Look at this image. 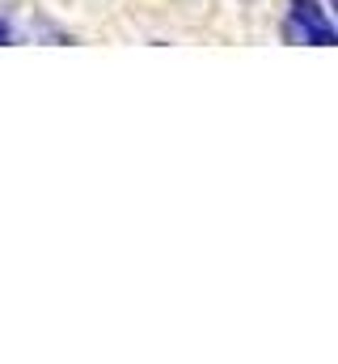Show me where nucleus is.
<instances>
[{"mask_svg":"<svg viewBox=\"0 0 338 364\" xmlns=\"http://www.w3.org/2000/svg\"><path fill=\"white\" fill-rule=\"evenodd\" d=\"M330 9H334V13H338V0H330Z\"/></svg>","mask_w":338,"mask_h":364,"instance_id":"7ed1b4c3","label":"nucleus"},{"mask_svg":"<svg viewBox=\"0 0 338 364\" xmlns=\"http://www.w3.org/2000/svg\"><path fill=\"white\" fill-rule=\"evenodd\" d=\"M13 43H17V26L9 13H0V47H13Z\"/></svg>","mask_w":338,"mask_h":364,"instance_id":"f03ea898","label":"nucleus"},{"mask_svg":"<svg viewBox=\"0 0 338 364\" xmlns=\"http://www.w3.org/2000/svg\"><path fill=\"white\" fill-rule=\"evenodd\" d=\"M288 38L309 43V47H334L338 26L317 0H292L288 4Z\"/></svg>","mask_w":338,"mask_h":364,"instance_id":"f257e3e1","label":"nucleus"}]
</instances>
